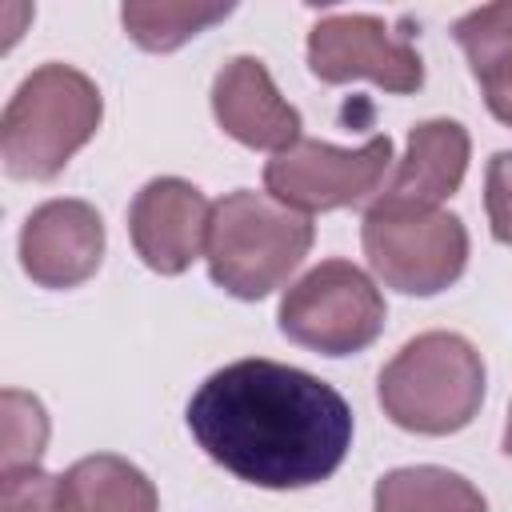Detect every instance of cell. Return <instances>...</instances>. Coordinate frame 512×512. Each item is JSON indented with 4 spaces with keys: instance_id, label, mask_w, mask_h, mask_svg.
Segmentation results:
<instances>
[{
    "instance_id": "cell-1",
    "label": "cell",
    "mask_w": 512,
    "mask_h": 512,
    "mask_svg": "<svg viewBox=\"0 0 512 512\" xmlns=\"http://www.w3.org/2000/svg\"><path fill=\"white\" fill-rule=\"evenodd\" d=\"M184 416L208 460L272 492L328 480L352 448L348 400L320 376L264 356L212 372Z\"/></svg>"
},
{
    "instance_id": "cell-2",
    "label": "cell",
    "mask_w": 512,
    "mask_h": 512,
    "mask_svg": "<svg viewBox=\"0 0 512 512\" xmlns=\"http://www.w3.org/2000/svg\"><path fill=\"white\" fill-rule=\"evenodd\" d=\"M104 100L72 64H40L20 80L0 116V160L16 180H52L96 136Z\"/></svg>"
},
{
    "instance_id": "cell-3",
    "label": "cell",
    "mask_w": 512,
    "mask_h": 512,
    "mask_svg": "<svg viewBox=\"0 0 512 512\" xmlns=\"http://www.w3.org/2000/svg\"><path fill=\"white\" fill-rule=\"evenodd\" d=\"M484 356L460 332H420L376 380L384 416L416 436H452L468 428L484 404Z\"/></svg>"
},
{
    "instance_id": "cell-4",
    "label": "cell",
    "mask_w": 512,
    "mask_h": 512,
    "mask_svg": "<svg viewBox=\"0 0 512 512\" xmlns=\"http://www.w3.org/2000/svg\"><path fill=\"white\" fill-rule=\"evenodd\" d=\"M312 216L280 204L268 192L236 188L212 204L208 276L236 300H264L276 292L312 248Z\"/></svg>"
},
{
    "instance_id": "cell-5",
    "label": "cell",
    "mask_w": 512,
    "mask_h": 512,
    "mask_svg": "<svg viewBox=\"0 0 512 512\" xmlns=\"http://www.w3.org/2000/svg\"><path fill=\"white\" fill-rule=\"evenodd\" d=\"M360 244L376 280L404 296H436L452 288L468 264V228L444 208L372 200L360 224Z\"/></svg>"
},
{
    "instance_id": "cell-6",
    "label": "cell",
    "mask_w": 512,
    "mask_h": 512,
    "mask_svg": "<svg viewBox=\"0 0 512 512\" xmlns=\"http://www.w3.org/2000/svg\"><path fill=\"white\" fill-rule=\"evenodd\" d=\"M280 332L320 356L364 352L384 332V296L352 260H320L284 292Z\"/></svg>"
},
{
    "instance_id": "cell-7",
    "label": "cell",
    "mask_w": 512,
    "mask_h": 512,
    "mask_svg": "<svg viewBox=\"0 0 512 512\" xmlns=\"http://www.w3.org/2000/svg\"><path fill=\"white\" fill-rule=\"evenodd\" d=\"M392 164V140L372 136L360 148H336L324 140H296L264 164V192L280 204L312 216L332 208L364 204L380 192L384 172Z\"/></svg>"
},
{
    "instance_id": "cell-8",
    "label": "cell",
    "mask_w": 512,
    "mask_h": 512,
    "mask_svg": "<svg viewBox=\"0 0 512 512\" xmlns=\"http://www.w3.org/2000/svg\"><path fill=\"white\" fill-rule=\"evenodd\" d=\"M308 68L320 84L372 80L392 96H408L424 84V60L408 36L368 12H336L312 24Z\"/></svg>"
},
{
    "instance_id": "cell-9",
    "label": "cell",
    "mask_w": 512,
    "mask_h": 512,
    "mask_svg": "<svg viewBox=\"0 0 512 512\" xmlns=\"http://www.w3.org/2000/svg\"><path fill=\"white\" fill-rule=\"evenodd\" d=\"M212 204L204 192L180 176L148 180L128 208V236L144 268L160 276H180L208 248Z\"/></svg>"
},
{
    "instance_id": "cell-10",
    "label": "cell",
    "mask_w": 512,
    "mask_h": 512,
    "mask_svg": "<svg viewBox=\"0 0 512 512\" xmlns=\"http://www.w3.org/2000/svg\"><path fill=\"white\" fill-rule=\"evenodd\" d=\"M104 260V220L88 200H44L20 228V268L40 288H76Z\"/></svg>"
},
{
    "instance_id": "cell-11",
    "label": "cell",
    "mask_w": 512,
    "mask_h": 512,
    "mask_svg": "<svg viewBox=\"0 0 512 512\" xmlns=\"http://www.w3.org/2000/svg\"><path fill=\"white\" fill-rule=\"evenodd\" d=\"M212 116L244 148L284 152L300 140V112L276 92L264 60L232 56L212 80Z\"/></svg>"
},
{
    "instance_id": "cell-12",
    "label": "cell",
    "mask_w": 512,
    "mask_h": 512,
    "mask_svg": "<svg viewBox=\"0 0 512 512\" xmlns=\"http://www.w3.org/2000/svg\"><path fill=\"white\" fill-rule=\"evenodd\" d=\"M468 128L460 120H424L408 132V152L384 188V204L400 208H440L448 196L460 192L468 172Z\"/></svg>"
},
{
    "instance_id": "cell-13",
    "label": "cell",
    "mask_w": 512,
    "mask_h": 512,
    "mask_svg": "<svg viewBox=\"0 0 512 512\" xmlns=\"http://www.w3.org/2000/svg\"><path fill=\"white\" fill-rule=\"evenodd\" d=\"M156 484L124 456L96 452L56 476V512H156Z\"/></svg>"
},
{
    "instance_id": "cell-14",
    "label": "cell",
    "mask_w": 512,
    "mask_h": 512,
    "mask_svg": "<svg viewBox=\"0 0 512 512\" xmlns=\"http://www.w3.org/2000/svg\"><path fill=\"white\" fill-rule=\"evenodd\" d=\"M372 512H488V500L468 476L452 468L412 464L376 480Z\"/></svg>"
},
{
    "instance_id": "cell-15",
    "label": "cell",
    "mask_w": 512,
    "mask_h": 512,
    "mask_svg": "<svg viewBox=\"0 0 512 512\" xmlns=\"http://www.w3.org/2000/svg\"><path fill=\"white\" fill-rule=\"evenodd\" d=\"M232 12V4H188V0H132L120 8L124 32L144 52H172L200 36L204 28L220 24Z\"/></svg>"
},
{
    "instance_id": "cell-16",
    "label": "cell",
    "mask_w": 512,
    "mask_h": 512,
    "mask_svg": "<svg viewBox=\"0 0 512 512\" xmlns=\"http://www.w3.org/2000/svg\"><path fill=\"white\" fill-rule=\"evenodd\" d=\"M48 444V412L36 396L20 388H4L0 396V468H40Z\"/></svg>"
},
{
    "instance_id": "cell-17",
    "label": "cell",
    "mask_w": 512,
    "mask_h": 512,
    "mask_svg": "<svg viewBox=\"0 0 512 512\" xmlns=\"http://www.w3.org/2000/svg\"><path fill=\"white\" fill-rule=\"evenodd\" d=\"M452 36H456V44H460L464 56H468L472 76H480V72L492 68L496 60L512 56V0H504V4H484V8L464 12V16L452 24Z\"/></svg>"
},
{
    "instance_id": "cell-18",
    "label": "cell",
    "mask_w": 512,
    "mask_h": 512,
    "mask_svg": "<svg viewBox=\"0 0 512 512\" xmlns=\"http://www.w3.org/2000/svg\"><path fill=\"white\" fill-rule=\"evenodd\" d=\"M0 512H56V476L44 468H16L0 476Z\"/></svg>"
},
{
    "instance_id": "cell-19",
    "label": "cell",
    "mask_w": 512,
    "mask_h": 512,
    "mask_svg": "<svg viewBox=\"0 0 512 512\" xmlns=\"http://www.w3.org/2000/svg\"><path fill=\"white\" fill-rule=\"evenodd\" d=\"M484 212L492 236L512 248V152H492L484 168Z\"/></svg>"
},
{
    "instance_id": "cell-20",
    "label": "cell",
    "mask_w": 512,
    "mask_h": 512,
    "mask_svg": "<svg viewBox=\"0 0 512 512\" xmlns=\"http://www.w3.org/2000/svg\"><path fill=\"white\" fill-rule=\"evenodd\" d=\"M476 80H480V92H484L488 112H492L500 124H508V128H512V56L496 60V64H492V68H484Z\"/></svg>"
},
{
    "instance_id": "cell-21",
    "label": "cell",
    "mask_w": 512,
    "mask_h": 512,
    "mask_svg": "<svg viewBox=\"0 0 512 512\" xmlns=\"http://www.w3.org/2000/svg\"><path fill=\"white\" fill-rule=\"evenodd\" d=\"M504 452L512 456V404H508V424H504Z\"/></svg>"
}]
</instances>
